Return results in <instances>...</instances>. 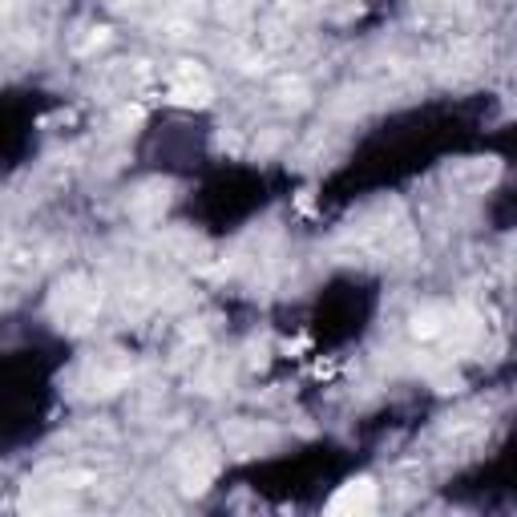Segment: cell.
I'll list each match as a JSON object with an SVG mask.
<instances>
[{
    "label": "cell",
    "mask_w": 517,
    "mask_h": 517,
    "mask_svg": "<svg viewBox=\"0 0 517 517\" xmlns=\"http://www.w3.org/2000/svg\"><path fill=\"white\" fill-rule=\"evenodd\" d=\"M170 101H178V106H206L211 101V81H206L202 69L182 65L170 81Z\"/></svg>",
    "instance_id": "1"
},
{
    "label": "cell",
    "mask_w": 517,
    "mask_h": 517,
    "mask_svg": "<svg viewBox=\"0 0 517 517\" xmlns=\"http://www.w3.org/2000/svg\"><path fill=\"white\" fill-rule=\"evenodd\" d=\"M332 509H336V513H372V509H376V485H372L368 477L348 481V485L332 497Z\"/></svg>",
    "instance_id": "2"
}]
</instances>
